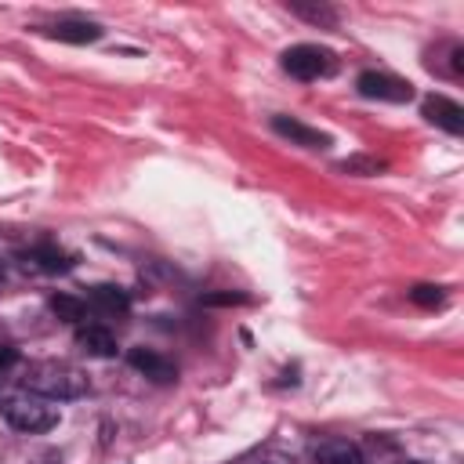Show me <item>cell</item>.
I'll return each mask as SVG.
<instances>
[{
  "mask_svg": "<svg viewBox=\"0 0 464 464\" xmlns=\"http://www.w3.org/2000/svg\"><path fill=\"white\" fill-rule=\"evenodd\" d=\"M25 392H33L40 399H51V402L54 399H80V395L91 392V381H87L83 370L47 359V362H33L25 370Z\"/></svg>",
  "mask_w": 464,
  "mask_h": 464,
  "instance_id": "cell-1",
  "label": "cell"
},
{
  "mask_svg": "<svg viewBox=\"0 0 464 464\" xmlns=\"http://www.w3.org/2000/svg\"><path fill=\"white\" fill-rule=\"evenodd\" d=\"M0 413L14 431H25V435H40V431H51L58 424V406H51V399H40L33 392L4 395Z\"/></svg>",
  "mask_w": 464,
  "mask_h": 464,
  "instance_id": "cell-2",
  "label": "cell"
},
{
  "mask_svg": "<svg viewBox=\"0 0 464 464\" xmlns=\"http://www.w3.org/2000/svg\"><path fill=\"white\" fill-rule=\"evenodd\" d=\"M283 69L294 76V80H319V76H330L337 69V58L334 51L319 47V44H294L283 51Z\"/></svg>",
  "mask_w": 464,
  "mask_h": 464,
  "instance_id": "cell-3",
  "label": "cell"
},
{
  "mask_svg": "<svg viewBox=\"0 0 464 464\" xmlns=\"http://www.w3.org/2000/svg\"><path fill=\"white\" fill-rule=\"evenodd\" d=\"M355 91H359L362 98H377V102H410V98H413V83H410V80H399V76L377 72V69L359 72Z\"/></svg>",
  "mask_w": 464,
  "mask_h": 464,
  "instance_id": "cell-4",
  "label": "cell"
},
{
  "mask_svg": "<svg viewBox=\"0 0 464 464\" xmlns=\"http://www.w3.org/2000/svg\"><path fill=\"white\" fill-rule=\"evenodd\" d=\"M424 120L442 127L446 134H464V109H460V102H453L446 94H428L424 98Z\"/></svg>",
  "mask_w": 464,
  "mask_h": 464,
  "instance_id": "cell-5",
  "label": "cell"
},
{
  "mask_svg": "<svg viewBox=\"0 0 464 464\" xmlns=\"http://www.w3.org/2000/svg\"><path fill=\"white\" fill-rule=\"evenodd\" d=\"M127 362L138 373H145L149 381H156V384H170L178 377V362L167 359V355H160V352H152V348H130L127 352Z\"/></svg>",
  "mask_w": 464,
  "mask_h": 464,
  "instance_id": "cell-6",
  "label": "cell"
},
{
  "mask_svg": "<svg viewBox=\"0 0 464 464\" xmlns=\"http://www.w3.org/2000/svg\"><path fill=\"white\" fill-rule=\"evenodd\" d=\"M87 308H94L98 315H105V319H123L127 312H130V297L120 290V286H109V283H102V286H91V294H87V301H83Z\"/></svg>",
  "mask_w": 464,
  "mask_h": 464,
  "instance_id": "cell-7",
  "label": "cell"
},
{
  "mask_svg": "<svg viewBox=\"0 0 464 464\" xmlns=\"http://www.w3.org/2000/svg\"><path fill=\"white\" fill-rule=\"evenodd\" d=\"M272 130H276L279 138H290L294 145H304V149H323V145H330V138H326L323 130H315V127H308V123H301V120H294V116H272Z\"/></svg>",
  "mask_w": 464,
  "mask_h": 464,
  "instance_id": "cell-8",
  "label": "cell"
},
{
  "mask_svg": "<svg viewBox=\"0 0 464 464\" xmlns=\"http://www.w3.org/2000/svg\"><path fill=\"white\" fill-rule=\"evenodd\" d=\"M47 33L62 44H94V40H102V25L87 22V18H58Z\"/></svg>",
  "mask_w": 464,
  "mask_h": 464,
  "instance_id": "cell-9",
  "label": "cell"
},
{
  "mask_svg": "<svg viewBox=\"0 0 464 464\" xmlns=\"http://www.w3.org/2000/svg\"><path fill=\"white\" fill-rule=\"evenodd\" d=\"M76 344L94 359H112L116 355V337L105 326H94V323H80L76 326Z\"/></svg>",
  "mask_w": 464,
  "mask_h": 464,
  "instance_id": "cell-10",
  "label": "cell"
},
{
  "mask_svg": "<svg viewBox=\"0 0 464 464\" xmlns=\"http://www.w3.org/2000/svg\"><path fill=\"white\" fill-rule=\"evenodd\" d=\"M315 464H366L359 446L348 439H323L315 446Z\"/></svg>",
  "mask_w": 464,
  "mask_h": 464,
  "instance_id": "cell-11",
  "label": "cell"
},
{
  "mask_svg": "<svg viewBox=\"0 0 464 464\" xmlns=\"http://www.w3.org/2000/svg\"><path fill=\"white\" fill-rule=\"evenodd\" d=\"M29 261H33L40 272H69V268L76 265V254L54 246V243H40V246L29 250Z\"/></svg>",
  "mask_w": 464,
  "mask_h": 464,
  "instance_id": "cell-12",
  "label": "cell"
},
{
  "mask_svg": "<svg viewBox=\"0 0 464 464\" xmlns=\"http://www.w3.org/2000/svg\"><path fill=\"white\" fill-rule=\"evenodd\" d=\"M51 312H54L62 323H69V326H80V323L87 319V304H83L80 297H72V294H54V297H51Z\"/></svg>",
  "mask_w": 464,
  "mask_h": 464,
  "instance_id": "cell-13",
  "label": "cell"
},
{
  "mask_svg": "<svg viewBox=\"0 0 464 464\" xmlns=\"http://www.w3.org/2000/svg\"><path fill=\"white\" fill-rule=\"evenodd\" d=\"M290 11L301 14V18H308V22H315V25H334L337 22V11L326 7V4H304V0H297V4H290Z\"/></svg>",
  "mask_w": 464,
  "mask_h": 464,
  "instance_id": "cell-14",
  "label": "cell"
},
{
  "mask_svg": "<svg viewBox=\"0 0 464 464\" xmlns=\"http://www.w3.org/2000/svg\"><path fill=\"white\" fill-rule=\"evenodd\" d=\"M410 301L420 304V308H439L446 301V290L435 286V283H417V286H410Z\"/></svg>",
  "mask_w": 464,
  "mask_h": 464,
  "instance_id": "cell-15",
  "label": "cell"
},
{
  "mask_svg": "<svg viewBox=\"0 0 464 464\" xmlns=\"http://www.w3.org/2000/svg\"><path fill=\"white\" fill-rule=\"evenodd\" d=\"M250 297L246 294H232V290H221V294H207L203 304H246Z\"/></svg>",
  "mask_w": 464,
  "mask_h": 464,
  "instance_id": "cell-16",
  "label": "cell"
},
{
  "mask_svg": "<svg viewBox=\"0 0 464 464\" xmlns=\"http://www.w3.org/2000/svg\"><path fill=\"white\" fill-rule=\"evenodd\" d=\"M341 170H362V174H377V170H381V163H373V160H344V163H341Z\"/></svg>",
  "mask_w": 464,
  "mask_h": 464,
  "instance_id": "cell-17",
  "label": "cell"
},
{
  "mask_svg": "<svg viewBox=\"0 0 464 464\" xmlns=\"http://www.w3.org/2000/svg\"><path fill=\"white\" fill-rule=\"evenodd\" d=\"M14 362H18V348L0 344V370H7V366H14Z\"/></svg>",
  "mask_w": 464,
  "mask_h": 464,
  "instance_id": "cell-18",
  "label": "cell"
},
{
  "mask_svg": "<svg viewBox=\"0 0 464 464\" xmlns=\"http://www.w3.org/2000/svg\"><path fill=\"white\" fill-rule=\"evenodd\" d=\"M453 72H464V47H453Z\"/></svg>",
  "mask_w": 464,
  "mask_h": 464,
  "instance_id": "cell-19",
  "label": "cell"
},
{
  "mask_svg": "<svg viewBox=\"0 0 464 464\" xmlns=\"http://www.w3.org/2000/svg\"><path fill=\"white\" fill-rule=\"evenodd\" d=\"M0 279H4V257H0Z\"/></svg>",
  "mask_w": 464,
  "mask_h": 464,
  "instance_id": "cell-20",
  "label": "cell"
},
{
  "mask_svg": "<svg viewBox=\"0 0 464 464\" xmlns=\"http://www.w3.org/2000/svg\"><path fill=\"white\" fill-rule=\"evenodd\" d=\"M406 464H420V460H406Z\"/></svg>",
  "mask_w": 464,
  "mask_h": 464,
  "instance_id": "cell-21",
  "label": "cell"
}]
</instances>
